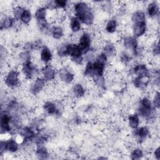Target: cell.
I'll use <instances>...</instances> for the list:
<instances>
[{
  "mask_svg": "<svg viewBox=\"0 0 160 160\" xmlns=\"http://www.w3.org/2000/svg\"><path fill=\"white\" fill-rule=\"evenodd\" d=\"M103 52L107 57H112L116 54V48L114 45L111 42H108L106 43V44L104 45L103 47Z\"/></svg>",
  "mask_w": 160,
  "mask_h": 160,
  "instance_id": "cell-24",
  "label": "cell"
},
{
  "mask_svg": "<svg viewBox=\"0 0 160 160\" xmlns=\"http://www.w3.org/2000/svg\"><path fill=\"white\" fill-rule=\"evenodd\" d=\"M19 72L16 69L9 70L4 77V83L9 88H16L19 84Z\"/></svg>",
  "mask_w": 160,
  "mask_h": 160,
  "instance_id": "cell-5",
  "label": "cell"
},
{
  "mask_svg": "<svg viewBox=\"0 0 160 160\" xmlns=\"http://www.w3.org/2000/svg\"><path fill=\"white\" fill-rule=\"evenodd\" d=\"M72 91L73 95L77 98L83 97L86 93V90L84 88L80 83L75 84L72 87Z\"/></svg>",
  "mask_w": 160,
  "mask_h": 160,
  "instance_id": "cell-22",
  "label": "cell"
},
{
  "mask_svg": "<svg viewBox=\"0 0 160 160\" xmlns=\"http://www.w3.org/2000/svg\"><path fill=\"white\" fill-rule=\"evenodd\" d=\"M46 84L47 81L44 78H37L30 87L31 92L34 95L39 94L46 87Z\"/></svg>",
  "mask_w": 160,
  "mask_h": 160,
  "instance_id": "cell-9",
  "label": "cell"
},
{
  "mask_svg": "<svg viewBox=\"0 0 160 160\" xmlns=\"http://www.w3.org/2000/svg\"><path fill=\"white\" fill-rule=\"evenodd\" d=\"M145 79H148V78H140L136 77L133 80V84L134 86L141 89H144L148 84V80L144 81Z\"/></svg>",
  "mask_w": 160,
  "mask_h": 160,
  "instance_id": "cell-31",
  "label": "cell"
},
{
  "mask_svg": "<svg viewBox=\"0 0 160 160\" xmlns=\"http://www.w3.org/2000/svg\"><path fill=\"white\" fill-rule=\"evenodd\" d=\"M59 77L61 81L66 83H71L74 79V74L65 68L59 70Z\"/></svg>",
  "mask_w": 160,
  "mask_h": 160,
  "instance_id": "cell-17",
  "label": "cell"
},
{
  "mask_svg": "<svg viewBox=\"0 0 160 160\" xmlns=\"http://www.w3.org/2000/svg\"><path fill=\"white\" fill-rule=\"evenodd\" d=\"M36 156L39 159H47L49 157V152L46 148L42 146H38L36 152Z\"/></svg>",
  "mask_w": 160,
  "mask_h": 160,
  "instance_id": "cell-28",
  "label": "cell"
},
{
  "mask_svg": "<svg viewBox=\"0 0 160 160\" xmlns=\"http://www.w3.org/2000/svg\"><path fill=\"white\" fill-rule=\"evenodd\" d=\"M154 156L156 159L158 160L160 159V148L159 147L156 148L154 151Z\"/></svg>",
  "mask_w": 160,
  "mask_h": 160,
  "instance_id": "cell-42",
  "label": "cell"
},
{
  "mask_svg": "<svg viewBox=\"0 0 160 160\" xmlns=\"http://www.w3.org/2000/svg\"><path fill=\"white\" fill-rule=\"evenodd\" d=\"M70 28L71 31L74 32H78L81 29V21L76 17H72L70 21Z\"/></svg>",
  "mask_w": 160,
  "mask_h": 160,
  "instance_id": "cell-26",
  "label": "cell"
},
{
  "mask_svg": "<svg viewBox=\"0 0 160 160\" xmlns=\"http://www.w3.org/2000/svg\"><path fill=\"white\" fill-rule=\"evenodd\" d=\"M107 61V56L104 52H101L98 55L94 61H89L86 64L84 75L86 77L92 78L98 86L103 87L105 82L103 75Z\"/></svg>",
  "mask_w": 160,
  "mask_h": 160,
  "instance_id": "cell-1",
  "label": "cell"
},
{
  "mask_svg": "<svg viewBox=\"0 0 160 160\" xmlns=\"http://www.w3.org/2000/svg\"><path fill=\"white\" fill-rule=\"evenodd\" d=\"M133 72L140 78H148L150 76L149 70L144 64H136L133 68Z\"/></svg>",
  "mask_w": 160,
  "mask_h": 160,
  "instance_id": "cell-10",
  "label": "cell"
},
{
  "mask_svg": "<svg viewBox=\"0 0 160 160\" xmlns=\"http://www.w3.org/2000/svg\"><path fill=\"white\" fill-rule=\"evenodd\" d=\"M24 9H25L21 6H17L14 7L12 9V14H13L14 19H19L20 17H21V14H22L23 11H24Z\"/></svg>",
  "mask_w": 160,
  "mask_h": 160,
  "instance_id": "cell-35",
  "label": "cell"
},
{
  "mask_svg": "<svg viewBox=\"0 0 160 160\" xmlns=\"http://www.w3.org/2000/svg\"><path fill=\"white\" fill-rule=\"evenodd\" d=\"M92 36L88 32H83L79 38L78 46L82 55L87 54L91 49L92 44Z\"/></svg>",
  "mask_w": 160,
  "mask_h": 160,
  "instance_id": "cell-4",
  "label": "cell"
},
{
  "mask_svg": "<svg viewBox=\"0 0 160 160\" xmlns=\"http://www.w3.org/2000/svg\"><path fill=\"white\" fill-rule=\"evenodd\" d=\"M149 134V130L146 126H141L134 129V135L138 141H142L144 140Z\"/></svg>",
  "mask_w": 160,
  "mask_h": 160,
  "instance_id": "cell-16",
  "label": "cell"
},
{
  "mask_svg": "<svg viewBox=\"0 0 160 160\" xmlns=\"http://www.w3.org/2000/svg\"><path fill=\"white\" fill-rule=\"evenodd\" d=\"M67 56L71 57V60L77 64H81L83 61L82 54L79 50L78 44L74 43H68L65 44Z\"/></svg>",
  "mask_w": 160,
  "mask_h": 160,
  "instance_id": "cell-3",
  "label": "cell"
},
{
  "mask_svg": "<svg viewBox=\"0 0 160 160\" xmlns=\"http://www.w3.org/2000/svg\"><path fill=\"white\" fill-rule=\"evenodd\" d=\"M46 137L44 136L43 135H41L39 134H36L32 140V142L35 143L38 146H42L46 141Z\"/></svg>",
  "mask_w": 160,
  "mask_h": 160,
  "instance_id": "cell-34",
  "label": "cell"
},
{
  "mask_svg": "<svg viewBox=\"0 0 160 160\" xmlns=\"http://www.w3.org/2000/svg\"><path fill=\"white\" fill-rule=\"evenodd\" d=\"M128 124L129 126L133 129L138 128L139 124V118L137 114H131L128 116Z\"/></svg>",
  "mask_w": 160,
  "mask_h": 160,
  "instance_id": "cell-27",
  "label": "cell"
},
{
  "mask_svg": "<svg viewBox=\"0 0 160 160\" xmlns=\"http://www.w3.org/2000/svg\"><path fill=\"white\" fill-rule=\"evenodd\" d=\"M89 8V5L85 2H78L75 3L73 7L75 16L76 18L80 17Z\"/></svg>",
  "mask_w": 160,
  "mask_h": 160,
  "instance_id": "cell-19",
  "label": "cell"
},
{
  "mask_svg": "<svg viewBox=\"0 0 160 160\" xmlns=\"http://www.w3.org/2000/svg\"><path fill=\"white\" fill-rule=\"evenodd\" d=\"M19 134L22 138L24 142H32V140L35 136V132L32 129L28 126H25L19 129Z\"/></svg>",
  "mask_w": 160,
  "mask_h": 160,
  "instance_id": "cell-15",
  "label": "cell"
},
{
  "mask_svg": "<svg viewBox=\"0 0 160 160\" xmlns=\"http://www.w3.org/2000/svg\"><path fill=\"white\" fill-rule=\"evenodd\" d=\"M138 111L139 114L143 118L149 120L154 114V107H153V104L149 98L144 97L139 101Z\"/></svg>",
  "mask_w": 160,
  "mask_h": 160,
  "instance_id": "cell-2",
  "label": "cell"
},
{
  "mask_svg": "<svg viewBox=\"0 0 160 160\" xmlns=\"http://www.w3.org/2000/svg\"><path fill=\"white\" fill-rule=\"evenodd\" d=\"M21 70L25 77L29 79H32L38 73V69L31 61L23 63Z\"/></svg>",
  "mask_w": 160,
  "mask_h": 160,
  "instance_id": "cell-7",
  "label": "cell"
},
{
  "mask_svg": "<svg viewBox=\"0 0 160 160\" xmlns=\"http://www.w3.org/2000/svg\"><path fill=\"white\" fill-rule=\"evenodd\" d=\"M117 26L118 24L116 20L114 19H111L107 22L105 27V30L107 32L112 34L116 31Z\"/></svg>",
  "mask_w": 160,
  "mask_h": 160,
  "instance_id": "cell-29",
  "label": "cell"
},
{
  "mask_svg": "<svg viewBox=\"0 0 160 160\" xmlns=\"http://www.w3.org/2000/svg\"><path fill=\"white\" fill-rule=\"evenodd\" d=\"M0 120L1 134H2L7 132H10V131L12 130V116L10 113L7 111H2Z\"/></svg>",
  "mask_w": 160,
  "mask_h": 160,
  "instance_id": "cell-6",
  "label": "cell"
},
{
  "mask_svg": "<svg viewBox=\"0 0 160 160\" xmlns=\"http://www.w3.org/2000/svg\"><path fill=\"white\" fill-rule=\"evenodd\" d=\"M77 18L81 21V22L87 26H90L94 22V15L92 9L89 7L80 17Z\"/></svg>",
  "mask_w": 160,
  "mask_h": 160,
  "instance_id": "cell-12",
  "label": "cell"
},
{
  "mask_svg": "<svg viewBox=\"0 0 160 160\" xmlns=\"http://www.w3.org/2000/svg\"><path fill=\"white\" fill-rule=\"evenodd\" d=\"M153 106L155 108L159 109L160 107V94L159 92H156L153 98Z\"/></svg>",
  "mask_w": 160,
  "mask_h": 160,
  "instance_id": "cell-37",
  "label": "cell"
},
{
  "mask_svg": "<svg viewBox=\"0 0 160 160\" xmlns=\"http://www.w3.org/2000/svg\"><path fill=\"white\" fill-rule=\"evenodd\" d=\"M40 58L41 61L44 64L49 62L52 58V54L51 49L48 47L44 46L41 50Z\"/></svg>",
  "mask_w": 160,
  "mask_h": 160,
  "instance_id": "cell-20",
  "label": "cell"
},
{
  "mask_svg": "<svg viewBox=\"0 0 160 160\" xmlns=\"http://www.w3.org/2000/svg\"><path fill=\"white\" fill-rule=\"evenodd\" d=\"M15 23L14 18H12L11 16H5L3 19H2L1 22V30L8 29L12 28Z\"/></svg>",
  "mask_w": 160,
  "mask_h": 160,
  "instance_id": "cell-21",
  "label": "cell"
},
{
  "mask_svg": "<svg viewBox=\"0 0 160 160\" xmlns=\"http://www.w3.org/2000/svg\"><path fill=\"white\" fill-rule=\"evenodd\" d=\"M123 45L127 49L131 50L134 56H138L139 53L138 43L136 37L131 36L125 37L123 40Z\"/></svg>",
  "mask_w": 160,
  "mask_h": 160,
  "instance_id": "cell-8",
  "label": "cell"
},
{
  "mask_svg": "<svg viewBox=\"0 0 160 160\" xmlns=\"http://www.w3.org/2000/svg\"><path fill=\"white\" fill-rule=\"evenodd\" d=\"M152 52L154 56H158L160 53V48L159 44L158 42H155L154 46L152 48Z\"/></svg>",
  "mask_w": 160,
  "mask_h": 160,
  "instance_id": "cell-40",
  "label": "cell"
},
{
  "mask_svg": "<svg viewBox=\"0 0 160 160\" xmlns=\"http://www.w3.org/2000/svg\"><path fill=\"white\" fill-rule=\"evenodd\" d=\"M147 30V25L145 22L134 23L132 27V34L134 37H140L144 35Z\"/></svg>",
  "mask_w": 160,
  "mask_h": 160,
  "instance_id": "cell-14",
  "label": "cell"
},
{
  "mask_svg": "<svg viewBox=\"0 0 160 160\" xmlns=\"http://www.w3.org/2000/svg\"><path fill=\"white\" fill-rule=\"evenodd\" d=\"M131 21L134 23L145 22L146 21V16L144 12L141 11H137L134 12L131 16Z\"/></svg>",
  "mask_w": 160,
  "mask_h": 160,
  "instance_id": "cell-25",
  "label": "cell"
},
{
  "mask_svg": "<svg viewBox=\"0 0 160 160\" xmlns=\"http://www.w3.org/2000/svg\"><path fill=\"white\" fill-rule=\"evenodd\" d=\"M159 5L157 3V2L153 1L151 2L148 6L147 8V12H148V14L149 17L152 18L156 16V15L158 14L159 13Z\"/></svg>",
  "mask_w": 160,
  "mask_h": 160,
  "instance_id": "cell-23",
  "label": "cell"
},
{
  "mask_svg": "<svg viewBox=\"0 0 160 160\" xmlns=\"http://www.w3.org/2000/svg\"><path fill=\"white\" fill-rule=\"evenodd\" d=\"M41 72L43 76V78L46 81H51L55 79L56 70L53 66L47 64L45 65L41 69Z\"/></svg>",
  "mask_w": 160,
  "mask_h": 160,
  "instance_id": "cell-13",
  "label": "cell"
},
{
  "mask_svg": "<svg viewBox=\"0 0 160 160\" xmlns=\"http://www.w3.org/2000/svg\"><path fill=\"white\" fill-rule=\"evenodd\" d=\"M143 156V152L139 148L134 149L131 154V159H139Z\"/></svg>",
  "mask_w": 160,
  "mask_h": 160,
  "instance_id": "cell-36",
  "label": "cell"
},
{
  "mask_svg": "<svg viewBox=\"0 0 160 160\" xmlns=\"http://www.w3.org/2000/svg\"><path fill=\"white\" fill-rule=\"evenodd\" d=\"M131 59V56L129 54L124 52L121 54V61L123 64H128Z\"/></svg>",
  "mask_w": 160,
  "mask_h": 160,
  "instance_id": "cell-39",
  "label": "cell"
},
{
  "mask_svg": "<svg viewBox=\"0 0 160 160\" xmlns=\"http://www.w3.org/2000/svg\"><path fill=\"white\" fill-rule=\"evenodd\" d=\"M32 46H33V49H35V50H39L40 49H41L43 47L42 43L41 40L36 41L32 43Z\"/></svg>",
  "mask_w": 160,
  "mask_h": 160,
  "instance_id": "cell-41",
  "label": "cell"
},
{
  "mask_svg": "<svg viewBox=\"0 0 160 160\" xmlns=\"http://www.w3.org/2000/svg\"><path fill=\"white\" fill-rule=\"evenodd\" d=\"M31 18H32V15H31L30 11L25 9L24 11H23L22 14H21L19 20L21 21V22L22 23H23L24 24H27L31 21Z\"/></svg>",
  "mask_w": 160,
  "mask_h": 160,
  "instance_id": "cell-32",
  "label": "cell"
},
{
  "mask_svg": "<svg viewBox=\"0 0 160 160\" xmlns=\"http://www.w3.org/2000/svg\"><path fill=\"white\" fill-rule=\"evenodd\" d=\"M19 148V145L14 138H9L5 142V151L11 153L16 152Z\"/></svg>",
  "mask_w": 160,
  "mask_h": 160,
  "instance_id": "cell-18",
  "label": "cell"
},
{
  "mask_svg": "<svg viewBox=\"0 0 160 160\" xmlns=\"http://www.w3.org/2000/svg\"><path fill=\"white\" fill-rule=\"evenodd\" d=\"M19 58L20 61L23 63L30 61L31 59V54L30 51H23L19 54Z\"/></svg>",
  "mask_w": 160,
  "mask_h": 160,
  "instance_id": "cell-33",
  "label": "cell"
},
{
  "mask_svg": "<svg viewBox=\"0 0 160 160\" xmlns=\"http://www.w3.org/2000/svg\"><path fill=\"white\" fill-rule=\"evenodd\" d=\"M43 109L49 115L51 116H60V109L57 105L51 101H46L43 104Z\"/></svg>",
  "mask_w": 160,
  "mask_h": 160,
  "instance_id": "cell-11",
  "label": "cell"
},
{
  "mask_svg": "<svg viewBox=\"0 0 160 160\" xmlns=\"http://www.w3.org/2000/svg\"><path fill=\"white\" fill-rule=\"evenodd\" d=\"M54 7L58 8H65L68 6V1L62 0H56L54 1Z\"/></svg>",
  "mask_w": 160,
  "mask_h": 160,
  "instance_id": "cell-38",
  "label": "cell"
},
{
  "mask_svg": "<svg viewBox=\"0 0 160 160\" xmlns=\"http://www.w3.org/2000/svg\"><path fill=\"white\" fill-rule=\"evenodd\" d=\"M51 34L54 39H60L64 36V31L62 27L59 26H56L51 29Z\"/></svg>",
  "mask_w": 160,
  "mask_h": 160,
  "instance_id": "cell-30",
  "label": "cell"
}]
</instances>
